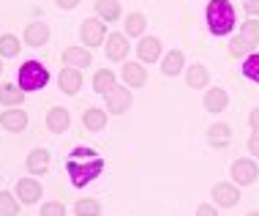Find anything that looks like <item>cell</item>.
<instances>
[{
    "mask_svg": "<svg viewBox=\"0 0 259 216\" xmlns=\"http://www.w3.org/2000/svg\"><path fill=\"white\" fill-rule=\"evenodd\" d=\"M104 170V159L93 148H74L71 156L66 159V172L74 186H85L96 181Z\"/></svg>",
    "mask_w": 259,
    "mask_h": 216,
    "instance_id": "1",
    "label": "cell"
},
{
    "mask_svg": "<svg viewBox=\"0 0 259 216\" xmlns=\"http://www.w3.org/2000/svg\"><path fill=\"white\" fill-rule=\"evenodd\" d=\"M207 27L215 36H227L235 27V9L229 0H210L207 6Z\"/></svg>",
    "mask_w": 259,
    "mask_h": 216,
    "instance_id": "2",
    "label": "cell"
},
{
    "mask_svg": "<svg viewBox=\"0 0 259 216\" xmlns=\"http://www.w3.org/2000/svg\"><path fill=\"white\" fill-rule=\"evenodd\" d=\"M50 82V71L38 63V60H27L25 66H19V77H17V85L25 90V93H33V90L47 88Z\"/></svg>",
    "mask_w": 259,
    "mask_h": 216,
    "instance_id": "3",
    "label": "cell"
},
{
    "mask_svg": "<svg viewBox=\"0 0 259 216\" xmlns=\"http://www.w3.org/2000/svg\"><path fill=\"white\" fill-rule=\"evenodd\" d=\"M79 36H82V41H85L88 47H99V44H104V36H107L104 19H96V17L85 19V22H82V27H79Z\"/></svg>",
    "mask_w": 259,
    "mask_h": 216,
    "instance_id": "4",
    "label": "cell"
},
{
    "mask_svg": "<svg viewBox=\"0 0 259 216\" xmlns=\"http://www.w3.org/2000/svg\"><path fill=\"white\" fill-rule=\"evenodd\" d=\"M256 175H259V167H256L254 159H237V162L232 164V178H235L240 186L254 184Z\"/></svg>",
    "mask_w": 259,
    "mask_h": 216,
    "instance_id": "5",
    "label": "cell"
},
{
    "mask_svg": "<svg viewBox=\"0 0 259 216\" xmlns=\"http://www.w3.org/2000/svg\"><path fill=\"white\" fill-rule=\"evenodd\" d=\"M128 107H131V93H128V88L115 85V88L107 93V110H109V113H115V115H120V113H125Z\"/></svg>",
    "mask_w": 259,
    "mask_h": 216,
    "instance_id": "6",
    "label": "cell"
},
{
    "mask_svg": "<svg viewBox=\"0 0 259 216\" xmlns=\"http://www.w3.org/2000/svg\"><path fill=\"white\" fill-rule=\"evenodd\" d=\"M17 197L22 200L25 205L38 203V197H41V184H38L36 178H22V181H17Z\"/></svg>",
    "mask_w": 259,
    "mask_h": 216,
    "instance_id": "7",
    "label": "cell"
},
{
    "mask_svg": "<svg viewBox=\"0 0 259 216\" xmlns=\"http://www.w3.org/2000/svg\"><path fill=\"white\" fill-rule=\"evenodd\" d=\"M58 85H60V90L63 93H68V96H74L76 90L82 88V71L79 68H63L60 71V77H58Z\"/></svg>",
    "mask_w": 259,
    "mask_h": 216,
    "instance_id": "8",
    "label": "cell"
},
{
    "mask_svg": "<svg viewBox=\"0 0 259 216\" xmlns=\"http://www.w3.org/2000/svg\"><path fill=\"white\" fill-rule=\"evenodd\" d=\"M22 101H25V90L19 85H14V82L0 85V104L3 107H22Z\"/></svg>",
    "mask_w": 259,
    "mask_h": 216,
    "instance_id": "9",
    "label": "cell"
},
{
    "mask_svg": "<svg viewBox=\"0 0 259 216\" xmlns=\"http://www.w3.org/2000/svg\"><path fill=\"white\" fill-rule=\"evenodd\" d=\"M213 197H215V205L232 208V205H237V200H240V192H237V186H232V184H215Z\"/></svg>",
    "mask_w": 259,
    "mask_h": 216,
    "instance_id": "10",
    "label": "cell"
},
{
    "mask_svg": "<svg viewBox=\"0 0 259 216\" xmlns=\"http://www.w3.org/2000/svg\"><path fill=\"white\" fill-rule=\"evenodd\" d=\"M47 126H50V131H55V134L66 131L68 126H71V115H68V110L52 107L50 113H47Z\"/></svg>",
    "mask_w": 259,
    "mask_h": 216,
    "instance_id": "11",
    "label": "cell"
},
{
    "mask_svg": "<svg viewBox=\"0 0 259 216\" xmlns=\"http://www.w3.org/2000/svg\"><path fill=\"white\" fill-rule=\"evenodd\" d=\"M27 170H30V175H44V172L50 170V151H44V148L30 151V156H27Z\"/></svg>",
    "mask_w": 259,
    "mask_h": 216,
    "instance_id": "12",
    "label": "cell"
},
{
    "mask_svg": "<svg viewBox=\"0 0 259 216\" xmlns=\"http://www.w3.org/2000/svg\"><path fill=\"white\" fill-rule=\"evenodd\" d=\"M63 63L71 66V68H85L93 63V58H90L88 50H82V47H68L66 52H63Z\"/></svg>",
    "mask_w": 259,
    "mask_h": 216,
    "instance_id": "13",
    "label": "cell"
},
{
    "mask_svg": "<svg viewBox=\"0 0 259 216\" xmlns=\"http://www.w3.org/2000/svg\"><path fill=\"white\" fill-rule=\"evenodd\" d=\"M0 123H3V129L6 131H22L27 126V115H25V110H6L3 115H0Z\"/></svg>",
    "mask_w": 259,
    "mask_h": 216,
    "instance_id": "14",
    "label": "cell"
},
{
    "mask_svg": "<svg viewBox=\"0 0 259 216\" xmlns=\"http://www.w3.org/2000/svg\"><path fill=\"white\" fill-rule=\"evenodd\" d=\"M128 55V39L120 36V33H112L107 39V58L109 60H123Z\"/></svg>",
    "mask_w": 259,
    "mask_h": 216,
    "instance_id": "15",
    "label": "cell"
},
{
    "mask_svg": "<svg viewBox=\"0 0 259 216\" xmlns=\"http://www.w3.org/2000/svg\"><path fill=\"white\" fill-rule=\"evenodd\" d=\"M123 80H125V85L128 88H142L145 85V80H148V71H145V66H139V63H125L123 66Z\"/></svg>",
    "mask_w": 259,
    "mask_h": 216,
    "instance_id": "16",
    "label": "cell"
},
{
    "mask_svg": "<svg viewBox=\"0 0 259 216\" xmlns=\"http://www.w3.org/2000/svg\"><path fill=\"white\" fill-rule=\"evenodd\" d=\"M47 39H50V27H47L44 22H30V25L25 27V41L30 47L47 44Z\"/></svg>",
    "mask_w": 259,
    "mask_h": 216,
    "instance_id": "17",
    "label": "cell"
},
{
    "mask_svg": "<svg viewBox=\"0 0 259 216\" xmlns=\"http://www.w3.org/2000/svg\"><path fill=\"white\" fill-rule=\"evenodd\" d=\"M137 52H139V58H142L145 63H153V60H158V55H161V41L153 39V36H145L142 41H139Z\"/></svg>",
    "mask_w": 259,
    "mask_h": 216,
    "instance_id": "18",
    "label": "cell"
},
{
    "mask_svg": "<svg viewBox=\"0 0 259 216\" xmlns=\"http://www.w3.org/2000/svg\"><path fill=\"white\" fill-rule=\"evenodd\" d=\"M82 123H85V129H90V131H101L107 126V113L99 107H90V110H85V115H82Z\"/></svg>",
    "mask_w": 259,
    "mask_h": 216,
    "instance_id": "19",
    "label": "cell"
},
{
    "mask_svg": "<svg viewBox=\"0 0 259 216\" xmlns=\"http://www.w3.org/2000/svg\"><path fill=\"white\" fill-rule=\"evenodd\" d=\"M207 140H210V145H215V148H227V145L232 142V129H229L227 123H215V126L210 129Z\"/></svg>",
    "mask_w": 259,
    "mask_h": 216,
    "instance_id": "20",
    "label": "cell"
},
{
    "mask_svg": "<svg viewBox=\"0 0 259 216\" xmlns=\"http://www.w3.org/2000/svg\"><path fill=\"white\" fill-rule=\"evenodd\" d=\"M227 101H229L227 90L213 88V90H207V96H205V110H210V113H221V110H227Z\"/></svg>",
    "mask_w": 259,
    "mask_h": 216,
    "instance_id": "21",
    "label": "cell"
},
{
    "mask_svg": "<svg viewBox=\"0 0 259 216\" xmlns=\"http://www.w3.org/2000/svg\"><path fill=\"white\" fill-rule=\"evenodd\" d=\"M96 14L104 22H115L120 17V3L117 0H96Z\"/></svg>",
    "mask_w": 259,
    "mask_h": 216,
    "instance_id": "22",
    "label": "cell"
},
{
    "mask_svg": "<svg viewBox=\"0 0 259 216\" xmlns=\"http://www.w3.org/2000/svg\"><path fill=\"white\" fill-rule=\"evenodd\" d=\"M93 88H96V93L107 96L109 90L115 88V74H112L109 68H101V71H96V77H93Z\"/></svg>",
    "mask_w": 259,
    "mask_h": 216,
    "instance_id": "23",
    "label": "cell"
},
{
    "mask_svg": "<svg viewBox=\"0 0 259 216\" xmlns=\"http://www.w3.org/2000/svg\"><path fill=\"white\" fill-rule=\"evenodd\" d=\"M161 68H164L166 77L180 74V68H183V52H180V50H172V52L164 58V66H161Z\"/></svg>",
    "mask_w": 259,
    "mask_h": 216,
    "instance_id": "24",
    "label": "cell"
},
{
    "mask_svg": "<svg viewBox=\"0 0 259 216\" xmlns=\"http://www.w3.org/2000/svg\"><path fill=\"white\" fill-rule=\"evenodd\" d=\"M0 216H19V203L11 192H0Z\"/></svg>",
    "mask_w": 259,
    "mask_h": 216,
    "instance_id": "25",
    "label": "cell"
},
{
    "mask_svg": "<svg viewBox=\"0 0 259 216\" xmlns=\"http://www.w3.org/2000/svg\"><path fill=\"white\" fill-rule=\"evenodd\" d=\"M186 80H188L191 88H205L207 85V68L205 66H191L188 74H186Z\"/></svg>",
    "mask_w": 259,
    "mask_h": 216,
    "instance_id": "26",
    "label": "cell"
},
{
    "mask_svg": "<svg viewBox=\"0 0 259 216\" xmlns=\"http://www.w3.org/2000/svg\"><path fill=\"white\" fill-rule=\"evenodd\" d=\"M76 216H99L101 213V205H99V200H93V197H85V200H79L76 203Z\"/></svg>",
    "mask_w": 259,
    "mask_h": 216,
    "instance_id": "27",
    "label": "cell"
},
{
    "mask_svg": "<svg viewBox=\"0 0 259 216\" xmlns=\"http://www.w3.org/2000/svg\"><path fill=\"white\" fill-rule=\"evenodd\" d=\"M145 30V17L142 14H128V19H125V33L128 36H142Z\"/></svg>",
    "mask_w": 259,
    "mask_h": 216,
    "instance_id": "28",
    "label": "cell"
},
{
    "mask_svg": "<svg viewBox=\"0 0 259 216\" xmlns=\"http://www.w3.org/2000/svg\"><path fill=\"white\" fill-rule=\"evenodd\" d=\"M0 55H3V58H14V55H19V41L14 36H0Z\"/></svg>",
    "mask_w": 259,
    "mask_h": 216,
    "instance_id": "29",
    "label": "cell"
},
{
    "mask_svg": "<svg viewBox=\"0 0 259 216\" xmlns=\"http://www.w3.org/2000/svg\"><path fill=\"white\" fill-rule=\"evenodd\" d=\"M243 74H246L248 80L259 82V55L256 52H251L248 58H246V63H243Z\"/></svg>",
    "mask_w": 259,
    "mask_h": 216,
    "instance_id": "30",
    "label": "cell"
},
{
    "mask_svg": "<svg viewBox=\"0 0 259 216\" xmlns=\"http://www.w3.org/2000/svg\"><path fill=\"white\" fill-rule=\"evenodd\" d=\"M229 50H232V55H237V58H240V55H251V50H254V44H251L248 39L237 36V39H232V47H229Z\"/></svg>",
    "mask_w": 259,
    "mask_h": 216,
    "instance_id": "31",
    "label": "cell"
},
{
    "mask_svg": "<svg viewBox=\"0 0 259 216\" xmlns=\"http://www.w3.org/2000/svg\"><path fill=\"white\" fill-rule=\"evenodd\" d=\"M243 39H248L251 44H259V22L256 19H248V22L243 25Z\"/></svg>",
    "mask_w": 259,
    "mask_h": 216,
    "instance_id": "32",
    "label": "cell"
},
{
    "mask_svg": "<svg viewBox=\"0 0 259 216\" xmlns=\"http://www.w3.org/2000/svg\"><path fill=\"white\" fill-rule=\"evenodd\" d=\"M41 216H66V208H63V203H44Z\"/></svg>",
    "mask_w": 259,
    "mask_h": 216,
    "instance_id": "33",
    "label": "cell"
},
{
    "mask_svg": "<svg viewBox=\"0 0 259 216\" xmlns=\"http://www.w3.org/2000/svg\"><path fill=\"white\" fill-rule=\"evenodd\" d=\"M197 216H219V211H215L213 205H199L197 208Z\"/></svg>",
    "mask_w": 259,
    "mask_h": 216,
    "instance_id": "34",
    "label": "cell"
},
{
    "mask_svg": "<svg viewBox=\"0 0 259 216\" xmlns=\"http://www.w3.org/2000/svg\"><path fill=\"white\" fill-rule=\"evenodd\" d=\"M248 151L254 153V156H259V131H256V134H251V140H248Z\"/></svg>",
    "mask_w": 259,
    "mask_h": 216,
    "instance_id": "35",
    "label": "cell"
},
{
    "mask_svg": "<svg viewBox=\"0 0 259 216\" xmlns=\"http://www.w3.org/2000/svg\"><path fill=\"white\" fill-rule=\"evenodd\" d=\"M246 11L251 14V17H256L259 14V0H246Z\"/></svg>",
    "mask_w": 259,
    "mask_h": 216,
    "instance_id": "36",
    "label": "cell"
},
{
    "mask_svg": "<svg viewBox=\"0 0 259 216\" xmlns=\"http://www.w3.org/2000/svg\"><path fill=\"white\" fill-rule=\"evenodd\" d=\"M248 123H251V129L259 131V110H254V113L248 115Z\"/></svg>",
    "mask_w": 259,
    "mask_h": 216,
    "instance_id": "37",
    "label": "cell"
},
{
    "mask_svg": "<svg viewBox=\"0 0 259 216\" xmlns=\"http://www.w3.org/2000/svg\"><path fill=\"white\" fill-rule=\"evenodd\" d=\"M55 3H58L60 9H74V6L79 3V0H55Z\"/></svg>",
    "mask_w": 259,
    "mask_h": 216,
    "instance_id": "38",
    "label": "cell"
},
{
    "mask_svg": "<svg viewBox=\"0 0 259 216\" xmlns=\"http://www.w3.org/2000/svg\"><path fill=\"white\" fill-rule=\"evenodd\" d=\"M246 216H259V211H251V213H246Z\"/></svg>",
    "mask_w": 259,
    "mask_h": 216,
    "instance_id": "39",
    "label": "cell"
},
{
    "mask_svg": "<svg viewBox=\"0 0 259 216\" xmlns=\"http://www.w3.org/2000/svg\"><path fill=\"white\" fill-rule=\"evenodd\" d=\"M0 74H3V63H0Z\"/></svg>",
    "mask_w": 259,
    "mask_h": 216,
    "instance_id": "40",
    "label": "cell"
}]
</instances>
